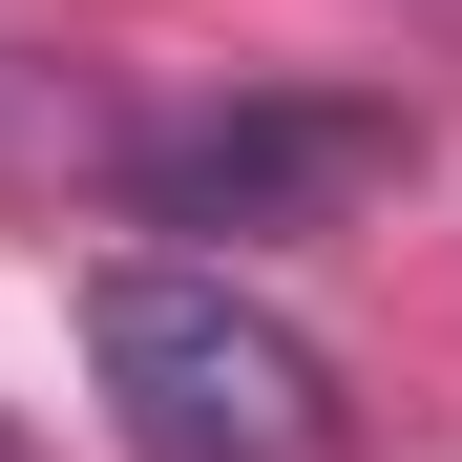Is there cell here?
<instances>
[{"label": "cell", "mask_w": 462, "mask_h": 462, "mask_svg": "<svg viewBox=\"0 0 462 462\" xmlns=\"http://www.w3.org/2000/svg\"><path fill=\"white\" fill-rule=\"evenodd\" d=\"M85 378L126 462H316L337 441V378L273 294H231L210 253H106L85 273Z\"/></svg>", "instance_id": "obj_1"}, {"label": "cell", "mask_w": 462, "mask_h": 462, "mask_svg": "<svg viewBox=\"0 0 462 462\" xmlns=\"http://www.w3.org/2000/svg\"><path fill=\"white\" fill-rule=\"evenodd\" d=\"M357 169H400L378 106H210V126H147V147H126L147 231H316Z\"/></svg>", "instance_id": "obj_2"}, {"label": "cell", "mask_w": 462, "mask_h": 462, "mask_svg": "<svg viewBox=\"0 0 462 462\" xmlns=\"http://www.w3.org/2000/svg\"><path fill=\"white\" fill-rule=\"evenodd\" d=\"M0 462H22V441H0Z\"/></svg>", "instance_id": "obj_3"}]
</instances>
